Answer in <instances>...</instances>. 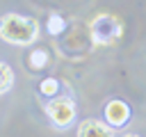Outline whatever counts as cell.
<instances>
[{"instance_id": "9", "label": "cell", "mask_w": 146, "mask_h": 137, "mask_svg": "<svg viewBox=\"0 0 146 137\" xmlns=\"http://www.w3.org/2000/svg\"><path fill=\"white\" fill-rule=\"evenodd\" d=\"M41 91H43V94H55V91H57V80H52V78L43 80V82H41Z\"/></svg>"}, {"instance_id": "8", "label": "cell", "mask_w": 146, "mask_h": 137, "mask_svg": "<svg viewBox=\"0 0 146 137\" xmlns=\"http://www.w3.org/2000/svg\"><path fill=\"white\" fill-rule=\"evenodd\" d=\"M48 30H50L52 34L62 32V30H64V18H62V16H50V21H48Z\"/></svg>"}, {"instance_id": "6", "label": "cell", "mask_w": 146, "mask_h": 137, "mask_svg": "<svg viewBox=\"0 0 146 137\" xmlns=\"http://www.w3.org/2000/svg\"><path fill=\"white\" fill-rule=\"evenodd\" d=\"M11 82H14V73H11V68H9L5 62H0V94H5V91L11 87Z\"/></svg>"}, {"instance_id": "2", "label": "cell", "mask_w": 146, "mask_h": 137, "mask_svg": "<svg viewBox=\"0 0 146 137\" xmlns=\"http://www.w3.org/2000/svg\"><path fill=\"white\" fill-rule=\"evenodd\" d=\"M89 30H91V39H94L96 46H107V43H114L121 37L123 25L114 14H98L91 21Z\"/></svg>"}, {"instance_id": "7", "label": "cell", "mask_w": 146, "mask_h": 137, "mask_svg": "<svg viewBox=\"0 0 146 137\" xmlns=\"http://www.w3.org/2000/svg\"><path fill=\"white\" fill-rule=\"evenodd\" d=\"M46 62H48V53H46V50H34V53L30 55V64H32V68H43Z\"/></svg>"}, {"instance_id": "10", "label": "cell", "mask_w": 146, "mask_h": 137, "mask_svg": "<svg viewBox=\"0 0 146 137\" xmlns=\"http://www.w3.org/2000/svg\"><path fill=\"white\" fill-rule=\"evenodd\" d=\"M121 137H139V135H132V132H128V135H121Z\"/></svg>"}, {"instance_id": "1", "label": "cell", "mask_w": 146, "mask_h": 137, "mask_svg": "<svg viewBox=\"0 0 146 137\" xmlns=\"http://www.w3.org/2000/svg\"><path fill=\"white\" fill-rule=\"evenodd\" d=\"M39 34L36 21L18 14H5L0 18V37L16 46H30Z\"/></svg>"}, {"instance_id": "4", "label": "cell", "mask_w": 146, "mask_h": 137, "mask_svg": "<svg viewBox=\"0 0 146 137\" xmlns=\"http://www.w3.org/2000/svg\"><path fill=\"white\" fill-rule=\"evenodd\" d=\"M78 137H112V128L96 121V119H87L80 123Z\"/></svg>"}, {"instance_id": "3", "label": "cell", "mask_w": 146, "mask_h": 137, "mask_svg": "<svg viewBox=\"0 0 146 137\" xmlns=\"http://www.w3.org/2000/svg\"><path fill=\"white\" fill-rule=\"evenodd\" d=\"M46 112L57 128H66L75 116V105L71 98H55L46 105Z\"/></svg>"}, {"instance_id": "5", "label": "cell", "mask_w": 146, "mask_h": 137, "mask_svg": "<svg viewBox=\"0 0 146 137\" xmlns=\"http://www.w3.org/2000/svg\"><path fill=\"white\" fill-rule=\"evenodd\" d=\"M105 116H107V121H110L112 126H123V123L128 121V116H130V110H128L125 103L112 100V103L105 107Z\"/></svg>"}]
</instances>
